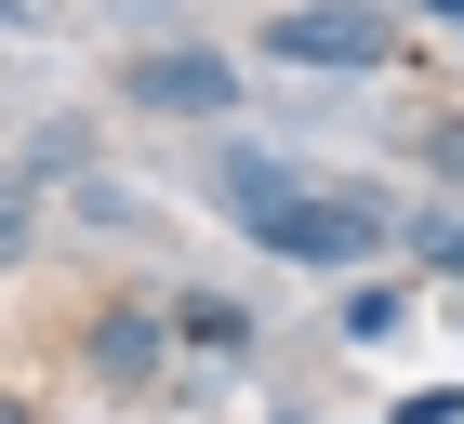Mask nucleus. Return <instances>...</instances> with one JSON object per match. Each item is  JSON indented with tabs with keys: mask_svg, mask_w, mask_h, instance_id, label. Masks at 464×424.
Instances as JSON below:
<instances>
[{
	"mask_svg": "<svg viewBox=\"0 0 464 424\" xmlns=\"http://www.w3.org/2000/svg\"><path fill=\"white\" fill-rule=\"evenodd\" d=\"M213 186H226V212H239L279 265H358V252H385V212H358V199H305L279 159H226Z\"/></svg>",
	"mask_w": 464,
	"mask_h": 424,
	"instance_id": "nucleus-1",
	"label": "nucleus"
},
{
	"mask_svg": "<svg viewBox=\"0 0 464 424\" xmlns=\"http://www.w3.org/2000/svg\"><path fill=\"white\" fill-rule=\"evenodd\" d=\"M266 53H279V67H398V27L358 14V0H305V14L266 27Z\"/></svg>",
	"mask_w": 464,
	"mask_h": 424,
	"instance_id": "nucleus-2",
	"label": "nucleus"
},
{
	"mask_svg": "<svg viewBox=\"0 0 464 424\" xmlns=\"http://www.w3.org/2000/svg\"><path fill=\"white\" fill-rule=\"evenodd\" d=\"M120 106L199 120V106H226V67H213V53H133V67H120Z\"/></svg>",
	"mask_w": 464,
	"mask_h": 424,
	"instance_id": "nucleus-3",
	"label": "nucleus"
},
{
	"mask_svg": "<svg viewBox=\"0 0 464 424\" xmlns=\"http://www.w3.org/2000/svg\"><path fill=\"white\" fill-rule=\"evenodd\" d=\"M160 345H173V332H160L146 305H120L107 332H93V371H107V385H146V371H160Z\"/></svg>",
	"mask_w": 464,
	"mask_h": 424,
	"instance_id": "nucleus-4",
	"label": "nucleus"
},
{
	"mask_svg": "<svg viewBox=\"0 0 464 424\" xmlns=\"http://www.w3.org/2000/svg\"><path fill=\"white\" fill-rule=\"evenodd\" d=\"M173 332H186L199 358H239V345H252V305H226V292H186V305H173Z\"/></svg>",
	"mask_w": 464,
	"mask_h": 424,
	"instance_id": "nucleus-5",
	"label": "nucleus"
},
{
	"mask_svg": "<svg viewBox=\"0 0 464 424\" xmlns=\"http://www.w3.org/2000/svg\"><path fill=\"white\" fill-rule=\"evenodd\" d=\"M425 265H451V279H464V226H425Z\"/></svg>",
	"mask_w": 464,
	"mask_h": 424,
	"instance_id": "nucleus-6",
	"label": "nucleus"
},
{
	"mask_svg": "<svg viewBox=\"0 0 464 424\" xmlns=\"http://www.w3.org/2000/svg\"><path fill=\"white\" fill-rule=\"evenodd\" d=\"M425 14H464V0H425Z\"/></svg>",
	"mask_w": 464,
	"mask_h": 424,
	"instance_id": "nucleus-7",
	"label": "nucleus"
}]
</instances>
